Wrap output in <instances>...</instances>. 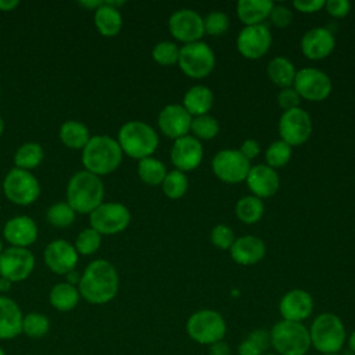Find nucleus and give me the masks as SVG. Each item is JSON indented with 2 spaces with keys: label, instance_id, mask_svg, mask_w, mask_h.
Segmentation results:
<instances>
[{
  "label": "nucleus",
  "instance_id": "15",
  "mask_svg": "<svg viewBox=\"0 0 355 355\" xmlns=\"http://www.w3.org/2000/svg\"><path fill=\"white\" fill-rule=\"evenodd\" d=\"M168 28L171 35L184 44L198 42L205 33L204 18L191 8L176 10L169 17Z\"/></svg>",
  "mask_w": 355,
  "mask_h": 355
},
{
  "label": "nucleus",
  "instance_id": "21",
  "mask_svg": "<svg viewBox=\"0 0 355 355\" xmlns=\"http://www.w3.org/2000/svg\"><path fill=\"white\" fill-rule=\"evenodd\" d=\"M3 236L11 247L29 248L39 236L36 222L28 215H18L10 218L3 226Z\"/></svg>",
  "mask_w": 355,
  "mask_h": 355
},
{
  "label": "nucleus",
  "instance_id": "36",
  "mask_svg": "<svg viewBox=\"0 0 355 355\" xmlns=\"http://www.w3.org/2000/svg\"><path fill=\"white\" fill-rule=\"evenodd\" d=\"M164 194L171 200H178L184 196L189 187V180L184 172L173 169L166 173L165 179L161 183Z\"/></svg>",
  "mask_w": 355,
  "mask_h": 355
},
{
  "label": "nucleus",
  "instance_id": "10",
  "mask_svg": "<svg viewBox=\"0 0 355 355\" xmlns=\"http://www.w3.org/2000/svg\"><path fill=\"white\" fill-rule=\"evenodd\" d=\"M130 211L122 202H101L90 215V227L101 236H112L123 232L130 223Z\"/></svg>",
  "mask_w": 355,
  "mask_h": 355
},
{
  "label": "nucleus",
  "instance_id": "61",
  "mask_svg": "<svg viewBox=\"0 0 355 355\" xmlns=\"http://www.w3.org/2000/svg\"><path fill=\"white\" fill-rule=\"evenodd\" d=\"M0 355H6V354H4V351H3V348H1V347H0Z\"/></svg>",
  "mask_w": 355,
  "mask_h": 355
},
{
  "label": "nucleus",
  "instance_id": "3",
  "mask_svg": "<svg viewBox=\"0 0 355 355\" xmlns=\"http://www.w3.org/2000/svg\"><path fill=\"white\" fill-rule=\"evenodd\" d=\"M123 153L116 139L108 135L92 136L82 150V164L85 171L97 176L108 175L118 169L122 162Z\"/></svg>",
  "mask_w": 355,
  "mask_h": 355
},
{
  "label": "nucleus",
  "instance_id": "2",
  "mask_svg": "<svg viewBox=\"0 0 355 355\" xmlns=\"http://www.w3.org/2000/svg\"><path fill=\"white\" fill-rule=\"evenodd\" d=\"M104 198V183L89 171L75 172L67 184V202L76 214L90 215Z\"/></svg>",
  "mask_w": 355,
  "mask_h": 355
},
{
  "label": "nucleus",
  "instance_id": "23",
  "mask_svg": "<svg viewBox=\"0 0 355 355\" xmlns=\"http://www.w3.org/2000/svg\"><path fill=\"white\" fill-rule=\"evenodd\" d=\"M245 182L252 196L258 198L273 196L280 186V179L276 169L268 166L266 164H258L251 166Z\"/></svg>",
  "mask_w": 355,
  "mask_h": 355
},
{
  "label": "nucleus",
  "instance_id": "29",
  "mask_svg": "<svg viewBox=\"0 0 355 355\" xmlns=\"http://www.w3.org/2000/svg\"><path fill=\"white\" fill-rule=\"evenodd\" d=\"M58 136L61 143L72 150H83L92 137L89 128L83 122L75 119L62 122L58 130Z\"/></svg>",
  "mask_w": 355,
  "mask_h": 355
},
{
  "label": "nucleus",
  "instance_id": "4",
  "mask_svg": "<svg viewBox=\"0 0 355 355\" xmlns=\"http://www.w3.org/2000/svg\"><path fill=\"white\" fill-rule=\"evenodd\" d=\"M308 330L311 347L320 352V355L340 352L348 337L341 318L331 312L319 313Z\"/></svg>",
  "mask_w": 355,
  "mask_h": 355
},
{
  "label": "nucleus",
  "instance_id": "47",
  "mask_svg": "<svg viewBox=\"0 0 355 355\" xmlns=\"http://www.w3.org/2000/svg\"><path fill=\"white\" fill-rule=\"evenodd\" d=\"M247 338L251 340L263 352H266L270 348V331L266 329H254L248 333Z\"/></svg>",
  "mask_w": 355,
  "mask_h": 355
},
{
  "label": "nucleus",
  "instance_id": "38",
  "mask_svg": "<svg viewBox=\"0 0 355 355\" xmlns=\"http://www.w3.org/2000/svg\"><path fill=\"white\" fill-rule=\"evenodd\" d=\"M190 132L193 133L196 139L201 140H211L219 133V123L216 118L211 115H200V116H193L191 119V126Z\"/></svg>",
  "mask_w": 355,
  "mask_h": 355
},
{
  "label": "nucleus",
  "instance_id": "57",
  "mask_svg": "<svg viewBox=\"0 0 355 355\" xmlns=\"http://www.w3.org/2000/svg\"><path fill=\"white\" fill-rule=\"evenodd\" d=\"M3 132H4V119H3V116L0 115V136L3 135Z\"/></svg>",
  "mask_w": 355,
  "mask_h": 355
},
{
  "label": "nucleus",
  "instance_id": "39",
  "mask_svg": "<svg viewBox=\"0 0 355 355\" xmlns=\"http://www.w3.org/2000/svg\"><path fill=\"white\" fill-rule=\"evenodd\" d=\"M291 146H288L286 141L280 139L272 141L265 151L266 165L273 169L283 168L291 158Z\"/></svg>",
  "mask_w": 355,
  "mask_h": 355
},
{
  "label": "nucleus",
  "instance_id": "17",
  "mask_svg": "<svg viewBox=\"0 0 355 355\" xmlns=\"http://www.w3.org/2000/svg\"><path fill=\"white\" fill-rule=\"evenodd\" d=\"M43 259L53 273L67 275L68 272L76 269L79 254L75 250V245L68 240L55 239L46 245L43 251Z\"/></svg>",
  "mask_w": 355,
  "mask_h": 355
},
{
  "label": "nucleus",
  "instance_id": "59",
  "mask_svg": "<svg viewBox=\"0 0 355 355\" xmlns=\"http://www.w3.org/2000/svg\"><path fill=\"white\" fill-rule=\"evenodd\" d=\"M262 355H279V354H276V352H265Z\"/></svg>",
  "mask_w": 355,
  "mask_h": 355
},
{
  "label": "nucleus",
  "instance_id": "34",
  "mask_svg": "<svg viewBox=\"0 0 355 355\" xmlns=\"http://www.w3.org/2000/svg\"><path fill=\"white\" fill-rule=\"evenodd\" d=\"M166 168L164 165V162H161L159 159L154 158V157H147L139 161L137 165V175L139 178L150 184V186H157L161 184L162 180L166 176Z\"/></svg>",
  "mask_w": 355,
  "mask_h": 355
},
{
  "label": "nucleus",
  "instance_id": "31",
  "mask_svg": "<svg viewBox=\"0 0 355 355\" xmlns=\"http://www.w3.org/2000/svg\"><path fill=\"white\" fill-rule=\"evenodd\" d=\"M266 71H268L269 79L282 89L291 87L297 73L294 64L287 57H283V55H277L272 58L268 64Z\"/></svg>",
  "mask_w": 355,
  "mask_h": 355
},
{
  "label": "nucleus",
  "instance_id": "32",
  "mask_svg": "<svg viewBox=\"0 0 355 355\" xmlns=\"http://www.w3.org/2000/svg\"><path fill=\"white\" fill-rule=\"evenodd\" d=\"M44 158L43 147L36 141H26L21 144L14 154V165L15 168L24 171H32L37 168Z\"/></svg>",
  "mask_w": 355,
  "mask_h": 355
},
{
  "label": "nucleus",
  "instance_id": "46",
  "mask_svg": "<svg viewBox=\"0 0 355 355\" xmlns=\"http://www.w3.org/2000/svg\"><path fill=\"white\" fill-rule=\"evenodd\" d=\"M324 8L331 17L343 18L351 11V3L348 0H327Z\"/></svg>",
  "mask_w": 355,
  "mask_h": 355
},
{
  "label": "nucleus",
  "instance_id": "55",
  "mask_svg": "<svg viewBox=\"0 0 355 355\" xmlns=\"http://www.w3.org/2000/svg\"><path fill=\"white\" fill-rule=\"evenodd\" d=\"M347 344H348V348L351 349L352 355H355V329L351 331V334L347 337Z\"/></svg>",
  "mask_w": 355,
  "mask_h": 355
},
{
  "label": "nucleus",
  "instance_id": "53",
  "mask_svg": "<svg viewBox=\"0 0 355 355\" xmlns=\"http://www.w3.org/2000/svg\"><path fill=\"white\" fill-rule=\"evenodd\" d=\"M80 275H82V273H79L76 269L68 272V273L65 275V276H67V283H69V284H72V286H78V284H79V280H80Z\"/></svg>",
  "mask_w": 355,
  "mask_h": 355
},
{
  "label": "nucleus",
  "instance_id": "60",
  "mask_svg": "<svg viewBox=\"0 0 355 355\" xmlns=\"http://www.w3.org/2000/svg\"><path fill=\"white\" fill-rule=\"evenodd\" d=\"M322 355H341L340 352H333V354H322Z\"/></svg>",
  "mask_w": 355,
  "mask_h": 355
},
{
  "label": "nucleus",
  "instance_id": "20",
  "mask_svg": "<svg viewBox=\"0 0 355 355\" xmlns=\"http://www.w3.org/2000/svg\"><path fill=\"white\" fill-rule=\"evenodd\" d=\"M193 116L182 104H168L158 115V126L161 132L171 139H179L190 132Z\"/></svg>",
  "mask_w": 355,
  "mask_h": 355
},
{
  "label": "nucleus",
  "instance_id": "9",
  "mask_svg": "<svg viewBox=\"0 0 355 355\" xmlns=\"http://www.w3.org/2000/svg\"><path fill=\"white\" fill-rule=\"evenodd\" d=\"M216 57L205 42L186 43L179 51V68L190 78L201 79L209 75L215 67Z\"/></svg>",
  "mask_w": 355,
  "mask_h": 355
},
{
  "label": "nucleus",
  "instance_id": "51",
  "mask_svg": "<svg viewBox=\"0 0 355 355\" xmlns=\"http://www.w3.org/2000/svg\"><path fill=\"white\" fill-rule=\"evenodd\" d=\"M208 355H232V348L225 340H222L208 347Z\"/></svg>",
  "mask_w": 355,
  "mask_h": 355
},
{
  "label": "nucleus",
  "instance_id": "37",
  "mask_svg": "<svg viewBox=\"0 0 355 355\" xmlns=\"http://www.w3.org/2000/svg\"><path fill=\"white\" fill-rule=\"evenodd\" d=\"M50 330V320L40 312H29L22 319V333L29 338H42Z\"/></svg>",
  "mask_w": 355,
  "mask_h": 355
},
{
  "label": "nucleus",
  "instance_id": "40",
  "mask_svg": "<svg viewBox=\"0 0 355 355\" xmlns=\"http://www.w3.org/2000/svg\"><path fill=\"white\" fill-rule=\"evenodd\" d=\"M75 250L79 255H92L98 251L101 245V234L93 227H85L75 239Z\"/></svg>",
  "mask_w": 355,
  "mask_h": 355
},
{
  "label": "nucleus",
  "instance_id": "30",
  "mask_svg": "<svg viewBox=\"0 0 355 355\" xmlns=\"http://www.w3.org/2000/svg\"><path fill=\"white\" fill-rule=\"evenodd\" d=\"M79 300H80V294L78 287L67 282L54 284L49 294V301L51 306L60 312L72 311L78 305Z\"/></svg>",
  "mask_w": 355,
  "mask_h": 355
},
{
  "label": "nucleus",
  "instance_id": "33",
  "mask_svg": "<svg viewBox=\"0 0 355 355\" xmlns=\"http://www.w3.org/2000/svg\"><path fill=\"white\" fill-rule=\"evenodd\" d=\"M263 202L255 196H244L236 202V216L247 225L258 222L263 215Z\"/></svg>",
  "mask_w": 355,
  "mask_h": 355
},
{
  "label": "nucleus",
  "instance_id": "44",
  "mask_svg": "<svg viewBox=\"0 0 355 355\" xmlns=\"http://www.w3.org/2000/svg\"><path fill=\"white\" fill-rule=\"evenodd\" d=\"M270 22L277 28H286L293 21V11L286 6H273L269 14Z\"/></svg>",
  "mask_w": 355,
  "mask_h": 355
},
{
  "label": "nucleus",
  "instance_id": "16",
  "mask_svg": "<svg viewBox=\"0 0 355 355\" xmlns=\"http://www.w3.org/2000/svg\"><path fill=\"white\" fill-rule=\"evenodd\" d=\"M237 50L250 60H257L268 53L272 44V33L265 24L244 26L237 36Z\"/></svg>",
  "mask_w": 355,
  "mask_h": 355
},
{
  "label": "nucleus",
  "instance_id": "13",
  "mask_svg": "<svg viewBox=\"0 0 355 355\" xmlns=\"http://www.w3.org/2000/svg\"><path fill=\"white\" fill-rule=\"evenodd\" d=\"M312 133V119L309 114L297 107L284 111L279 119V135L280 140L288 146H300L305 143Z\"/></svg>",
  "mask_w": 355,
  "mask_h": 355
},
{
  "label": "nucleus",
  "instance_id": "52",
  "mask_svg": "<svg viewBox=\"0 0 355 355\" xmlns=\"http://www.w3.org/2000/svg\"><path fill=\"white\" fill-rule=\"evenodd\" d=\"M19 6L18 0H0V11H12Z\"/></svg>",
  "mask_w": 355,
  "mask_h": 355
},
{
  "label": "nucleus",
  "instance_id": "49",
  "mask_svg": "<svg viewBox=\"0 0 355 355\" xmlns=\"http://www.w3.org/2000/svg\"><path fill=\"white\" fill-rule=\"evenodd\" d=\"M239 151L248 159L251 161L252 158H255L259 151H261V146L255 139H247L241 143V147L239 148Z\"/></svg>",
  "mask_w": 355,
  "mask_h": 355
},
{
  "label": "nucleus",
  "instance_id": "24",
  "mask_svg": "<svg viewBox=\"0 0 355 355\" xmlns=\"http://www.w3.org/2000/svg\"><path fill=\"white\" fill-rule=\"evenodd\" d=\"M22 311L7 295H0V340H11L22 333Z\"/></svg>",
  "mask_w": 355,
  "mask_h": 355
},
{
  "label": "nucleus",
  "instance_id": "45",
  "mask_svg": "<svg viewBox=\"0 0 355 355\" xmlns=\"http://www.w3.org/2000/svg\"><path fill=\"white\" fill-rule=\"evenodd\" d=\"M300 101H301V97L293 86L282 89L277 94V103H279L280 108H283L284 111L300 107Z\"/></svg>",
  "mask_w": 355,
  "mask_h": 355
},
{
  "label": "nucleus",
  "instance_id": "42",
  "mask_svg": "<svg viewBox=\"0 0 355 355\" xmlns=\"http://www.w3.org/2000/svg\"><path fill=\"white\" fill-rule=\"evenodd\" d=\"M229 28V17L223 11H211L204 18V31L211 36H220Z\"/></svg>",
  "mask_w": 355,
  "mask_h": 355
},
{
  "label": "nucleus",
  "instance_id": "11",
  "mask_svg": "<svg viewBox=\"0 0 355 355\" xmlns=\"http://www.w3.org/2000/svg\"><path fill=\"white\" fill-rule=\"evenodd\" d=\"M211 166L218 179L230 184L245 180L251 168L250 161L234 148L218 151L212 158Z\"/></svg>",
  "mask_w": 355,
  "mask_h": 355
},
{
  "label": "nucleus",
  "instance_id": "43",
  "mask_svg": "<svg viewBox=\"0 0 355 355\" xmlns=\"http://www.w3.org/2000/svg\"><path fill=\"white\" fill-rule=\"evenodd\" d=\"M234 240H236L234 233L227 225L219 223V225L214 226V229L211 230V241L216 248L230 250Z\"/></svg>",
  "mask_w": 355,
  "mask_h": 355
},
{
  "label": "nucleus",
  "instance_id": "56",
  "mask_svg": "<svg viewBox=\"0 0 355 355\" xmlns=\"http://www.w3.org/2000/svg\"><path fill=\"white\" fill-rule=\"evenodd\" d=\"M11 282L0 276V293H7L11 288Z\"/></svg>",
  "mask_w": 355,
  "mask_h": 355
},
{
  "label": "nucleus",
  "instance_id": "1",
  "mask_svg": "<svg viewBox=\"0 0 355 355\" xmlns=\"http://www.w3.org/2000/svg\"><path fill=\"white\" fill-rule=\"evenodd\" d=\"M119 288V276L115 266L107 259L92 261L80 275L79 294L93 305H103L115 298Z\"/></svg>",
  "mask_w": 355,
  "mask_h": 355
},
{
  "label": "nucleus",
  "instance_id": "18",
  "mask_svg": "<svg viewBox=\"0 0 355 355\" xmlns=\"http://www.w3.org/2000/svg\"><path fill=\"white\" fill-rule=\"evenodd\" d=\"M204 157V147L198 139L186 135L173 141L171 148V161L178 171L187 172L196 169Z\"/></svg>",
  "mask_w": 355,
  "mask_h": 355
},
{
  "label": "nucleus",
  "instance_id": "41",
  "mask_svg": "<svg viewBox=\"0 0 355 355\" xmlns=\"http://www.w3.org/2000/svg\"><path fill=\"white\" fill-rule=\"evenodd\" d=\"M179 51L180 49L175 42L171 40H161L158 42L153 50H151V57L153 60L164 67L178 64L179 60Z\"/></svg>",
  "mask_w": 355,
  "mask_h": 355
},
{
  "label": "nucleus",
  "instance_id": "25",
  "mask_svg": "<svg viewBox=\"0 0 355 355\" xmlns=\"http://www.w3.org/2000/svg\"><path fill=\"white\" fill-rule=\"evenodd\" d=\"M265 243L257 236H241L230 247V255L239 265H254L265 257Z\"/></svg>",
  "mask_w": 355,
  "mask_h": 355
},
{
  "label": "nucleus",
  "instance_id": "12",
  "mask_svg": "<svg viewBox=\"0 0 355 355\" xmlns=\"http://www.w3.org/2000/svg\"><path fill=\"white\" fill-rule=\"evenodd\" d=\"M35 269V255L29 248L8 247L0 255V276L11 283L22 282Z\"/></svg>",
  "mask_w": 355,
  "mask_h": 355
},
{
  "label": "nucleus",
  "instance_id": "7",
  "mask_svg": "<svg viewBox=\"0 0 355 355\" xmlns=\"http://www.w3.org/2000/svg\"><path fill=\"white\" fill-rule=\"evenodd\" d=\"M186 333L194 343L209 347L225 340L227 324L218 311L200 309L189 316L186 322Z\"/></svg>",
  "mask_w": 355,
  "mask_h": 355
},
{
  "label": "nucleus",
  "instance_id": "35",
  "mask_svg": "<svg viewBox=\"0 0 355 355\" xmlns=\"http://www.w3.org/2000/svg\"><path fill=\"white\" fill-rule=\"evenodd\" d=\"M76 212L67 201H60L51 204L46 211L47 222L58 229H64L71 226L75 222Z\"/></svg>",
  "mask_w": 355,
  "mask_h": 355
},
{
  "label": "nucleus",
  "instance_id": "50",
  "mask_svg": "<svg viewBox=\"0 0 355 355\" xmlns=\"http://www.w3.org/2000/svg\"><path fill=\"white\" fill-rule=\"evenodd\" d=\"M237 351V355H262V354H265L261 348H258L251 340H248L247 337L245 338H243L240 343H239V345H237V348H236Z\"/></svg>",
  "mask_w": 355,
  "mask_h": 355
},
{
  "label": "nucleus",
  "instance_id": "26",
  "mask_svg": "<svg viewBox=\"0 0 355 355\" xmlns=\"http://www.w3.org/2000/svg\"><path fill=\"white\" fill-rule=\"evenodd\" d=\"M93 21L98 33L105 37L116 36L123 24L119 8L110 4V1H103V4L94 10Z\"/></svg>",
  "mask_w": 355,
  "mask_h": 355
},
{
  "label": "nucleus",
  "instance_id": "8",
  "mask_svg": "<svg viewBox=\"0 0 355 355\" xmlns=\"http://www.w3.org/2000/svg\"><path fill=\"white\" fill-rule=\"evenodd\" d=\"M3 193L15 205H31L40 196V183L31 171L11 168L3 179Z\"/></svg>",
  "mask_w": 355,
  "mask_h": 355
},
{
  "label": "nucleus",
  "instance_id": "5",
  "mask_svg": "<svg viewBox=\"0 0 355 355\" xmlns=\"http://www.w3.org/2000/svg\"><path fill=\"white\" fill-rule=\"evenodd\" d=\"M116 141L123 154L140 161L154 154L158 147V135L143 121H129L119 128Z\"/></svg>",
  "mask_w": 355,
  "mask_h": 355
},
{
  "label": "nucleus",
  "instance_id": "54",
  "mask_svg": "<svg viewBox=\"0 0 355 355\" xmlns=\"http://www.w3.org/2000/svg\"><path fill=\"white\" fill-rule=\"evenodd\" d=\"M103 4V1L101 0H89V1H79V6H82V7H86V8H89V10H96L97 7H100Z\"/></svg>",
  "mask_w": 355,
  "mask_h": 355
},
{
  "label": "nucleus",
  "instance_id": "6",
  "mask_svg": "<svg viewBox=\"0 0 355 355\" xmlns=\"http://www.w3.org/2000/svg\"><path fill=\"white\" fill-rule=\"evenodd\" d=\"M270 331V347L279 355H306L311 347L309 330L304 323L279 320Z\"/></svg>",
  "mask_w": 355,
  "mask_h": 355
},
{
  "label": "nucleus",
  "instance_id": "28",
  "mask_svg": "<svg viewBox=\"0 0 355 355\" xmlns=\"http://www.w3.org/2000/svg\"><path fill=\"white\" fill-rule=\"evenodd\" d=\"M273 6L270 0H240L236 6L237 17L245 26L258 25L269 18Z\"/></svg>",
  "mask_w": 355,
  "mask_h": 355
},
{
  "label": "nucleus",
  "instance_id": "27",
  "mask_svg": "<svg viewBox=\"0 0 355 355\" xmlns=\"http://www.w3.org/2000/svg\"><path fill=\"white\" fill-rule=\"evenodd\" d=\"M191 116L207 115L214 105V93L208 86H191L183 96V104Z\"/></svg>",
  "mask_w": 355,
  "mask_h": 355
},
{
  "label": "nucleus",
  "instance_id": "14",
  "mask_svg": "<svg viewBox=\"0 0 355 355\" xmlns=\"http://www.w3.org/2000/svg\"><path fill=\"white\" fill-rule=\"evenodd\" d=\"M293 87L301 98L309 101H322L331 92V80L327 73L316 68H302L297 71Z\"/></svg>",
  "mask_w": 355,
  "mask_h": 355
},
{
  "label": "nucleus",
  "instance_id": "22",
  "mask_svg": "<svg viewBox=\"0 0 355 355\" xmlns=\"http://www.w3.org/2000/svg\"><path fill=\"white\" fill-rule=\"evenodd\" d=\"M336 37L331 31L323 26L312 28L301 37V51L309 60H322L334 50Z\"/></svg>",
  "mask_w": 355,
  "mask_h": 355
},
{
  "label": "nucleus",
  "instance_id": "48",
  "mask_svg": "<svg viewBox=\"0 0 355 355\" xmlns=\"http://www.w3.org/2000/svg\"><path fill=\"white\" fill-rule=\"evenodd\" d=\"M324 0H294L293 6L300 12H315L324 8Z\"/></svg>",
  "mask_w": 355,
  "mask_h": 355
},
{
  "label": "nucleus",
  "instance_id": "62",
  "mask_svg": "<svg viewBox=\"0 0 355 355\" xmlns=\"http://www.w3.org/2000/svg\"><path fill=\"white\" fill-rule=\"evenodd\" d=\"M0 97H1V87H0Z\"/></svg>",
  "mask_w": 355,
  "mask_h": 355
},
{
  "label": "nucleus",
  "instance_id": "58",
  "mask_svg": "<svg viewBox=\"0 0 355 355\" xmlns=\"http://www.w3.org/2000/svg\"><path fill=\"white\" fill-rule=\"evenodd\" d=\"M3 250H4V247H3V241H1V239H0V255H1Z\"/></svg>",
  "mask_w": 355,
  "mask_h": 355
},
{
  "label": "nucleus",
  "instance_id": "19",
  "mask_svg": "<svg viewBox=\"0 0 355 355\" xmlns=\"http://www.w3.org/2000/svg\"><path fill=\"white\" fill-rule=\"evenodd\" d=\"M313 311V298L312 295L301 288H293L287 291L279 302V312L283 320L300 322L311 316Z\"/></svg>",
  "mask_w": 355,
  "mask_h": 355
}]
</instances>
